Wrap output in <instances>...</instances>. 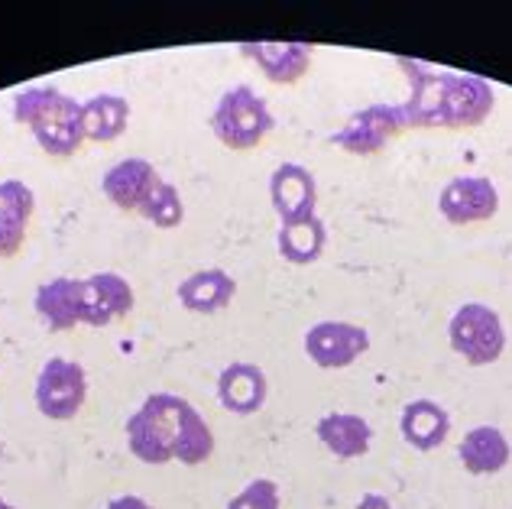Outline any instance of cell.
<instances>
[{"label":"cell","mask_w":512,"mask_h":509,"mask_svg":"<svg viewBox=\"0 0 512 509\" xmlns=\"http://www.w3.org/2000/svg\"><path fill=\"white\" fill-rule=\"evenodd\" d=\"M227 509H279V487L276 480H250V484L227 503Z\"/></svg>","instance_id":"24"},{"label":"cell","mask_w":512,"mask_h":509,"mask_svg":"<svg viewBox=\"0 0 512 509\" xmlns=\"http://www.w3.org/2000/svg\"><path fill=\"white\" fill-rule=\"evenodd\" d=\"M273 127L276 117L269 104L247 85L224 91L211 114V133L227 150H253L273 133Z\"/></svg>","instance_id":"4"},{"label":"cell","mask_w":512,"mask_h":509,"mask_svg":"<svg viewBox=\"0 0 512 509\" xmlns=\"http://www.w3.org/2000/svg\"><path fill=\"white\" fill-rule=\"evenodd\" d=\"M367 351H370L367 328L350 325V321H318L305 334V354L321 370H344Z\"/></svg>","instance_id":"8"},{"label":"cell","mask_w":512,"mask_h":509,"mask_svg":"<svg viewBox=\"0 0 512 509\" xmlns=\"http://www.w3.org/2000/svg\"><path fill=\"white\" fill-rule=\"evenodd\" d=\"M357 509H396V506L386 497H380V493H367V497H360Z\"/></svg>","instance_id":"26"},{"label":"cell","mask_w":512,"mask_h":509,"mask_svg":"<svg viewBox=\"0 0 512 509\" xmlns=\"http://www.w3.org/2000/svg\"><path fill=\"white\" fill-rule=\"evenodd\" d=\"M451 347L461 354L470 367H487L496 364L506 351V328L503 318L493 312L490 305L467 302L454 312L448 325Z\"/></svg>","instance_id":"5"},{"label":"cell","mask_w":512,"mask_h":509,"mask_svg":"<svg viewBox=\"0 0 512 509\" xmlns=\"http://www.w3.org/2000/svg\"><path fill=\"white\" fill-rule=\"evenodd\" d=\"M130 124V104L120 95H94L82 104V127L85 140L111 143Z\"/></svg>","instance_id":"21"},{"label":"cell","mask_w":512,"mask_h":509,"mask_svg":"<svg viewBox=\"0 0 512 509\" xmlns=\"http://www.w3.org/2000/svg\"><path fill=\"white\" fill-rule=\"evenodd\" d=\"M33 211H36V195L30 185L20 179L0 182V260L13 257L23 247Z\"/></svg>","instance_id":"13"},{"label":"cell","mask_w":512,"mask_h":509,"mask_svg":"<svg viewBox=\"0 0 512 509\" xmlns=\"http://www.w3.org/2000/svg\"><path fill=\"white\" fill-rule=\"evenodd\" d=\"M318 441L325 445L334 458H363L373 445V428L367 419H360L354 412H331L315 425Z\"/></svg>","instance_id":"17"},{"label":"cell","mask_w":512,"mask_h":509,"mask_svg":"<svg viewBox=\"0 0 512 509\" xmlns=\"http://www.w3.org/2000/svg\"><path fill=\"white\" fill-rule=\"evenodd\" d=\"M133 308V289L117 273H94L82 279V325L107 328Z\"/></svg>","instance_id":"11"},{"label":"cell","mask_w":512,"mask_h":509,"mask_svg":"<svg viewBox=\"0 0 512 509\" xmlns=\"http://www.w3.org/2000/svg\"><path fill=\"white\" fill-rule=\"evenodd\" d=\"M402 438L406 445H412L415 451H435L448 441L451 432V415L444 412L438 403L431 399H415L406 409H402Z\"/></svg>","instance_id":"20"},{"label":"cell","mask_w":512,"mask_h":509,"mask_svg":"<svg viewBox=\"0 0 512 509\" xmlns=\"http://www.w3.org/2000/svg\"><path fill=\"white\" fill-rule=\"evenodd\" d=\"M140 214L146 221H150L153 227H163V231H169V227H179L182 218H185V208H182V198H179V189H175L172 182H159L153 195L146 198Z\"/></svg>","instance_id":"23"},{"label":"cell","mask_w":512,"mask_h":509,"mask_svg":"<svg viewBox=\"0 0 512 509\" xmlns=\"http://www.w3.org/2000/svg\"><path fill=\"white\" fill-rule=\"evenodd\" d=\"M438 211L444 214V221H451V224L490 221L493 214L500 211V192L483 176H457L441 189Z\"/></svg>","instance_id":"9"},{"label":"cell","mask_w":512,"mask_h":509,"mask_svg":"<svg viewBox=\"0 0 512 509\" xmlns=\"http://www.w3.org/2000/svg\"><path fill=\"white\" fill-rule=\"evenodd\" d=\"M175 296H179V302L188 312L214 315L231 305V299L237 296V283L231 279V273H224V270H198L188 279H182Z\"/></svg>","instance_id":"19"},{"label":"cell","mask_w":512,"mask_h":509,"mask_svg":"<svg viewBox=\"0 0 512 509\" xmlns=\"http://www.w3.org/2000/svg\"><path fill=\"white\" fill-rule=\"evenodd\" d=\"M36 315L49 331H69L82 325V279L56 276L36 289Z\"/></svg>","instance_id":"15"},{"label":"cell","mask_w":512,"mask_h":509,"mask_svg":"<svg viewBox=\"0 0 512 509\" xmlns=\"http://www.w3.org/2000/svg\"><path fill=\"white\" fill-rule=\"evenodd\" d=\"M130 454L143 464H205L214 454V435L192 403L172 393H153L127 419Z\"/></svg>","instance_id":"1"},{"label":"cell","mask_w":512,"mask_h":509,"mask_svg":"<svg viewBox=\"0 0 512 509\" xmlns=\"http://www.w3.org/2000/svg\"><path fill=\"white\" fill-rule=\"evenodd\" d=\"M269 198H273V208L282 224L315 218V205H318L315 176L299 163H282L273 172V179H269Z\"/></svg>","instance_id":"10"},{"label":"cell","mask_w":512,"mask_h":509,"mask_svg":"<svg viewBox=\"0 0 512 509\" xmlns=\"http://www.w3.org/2000/svg\"><path fill=\"white\" fill-rule=\"evenodd\" d=\"M0 509H13V506H10V503H7L4 497H0Z\"/></svg>","instance_id":"27"},{"label":"cell","mask_w":512,"mask_h":509,"mask_svg":"<svg viewBox=\"0 0 512 509\" xmlns=\"http://www.w3.org/2000/svg\"><path fill=\"white\" fill-rule=\"evenodd\" d=\"M402 130H409L402 104H373L350 117L347 124L331 137V143L354 156H370V153H380L383 146L389 140H396Z\"/></svg>","instance_id":"7"},{"label":"cell","mask_w":512,"mask_h":509,"mask_svg":"<svg viewBox=\"0 0 512 509\" xmlns=\"http://www.w3.org/2000/svg\"><path fill=\"white\" fill-rule=\"evenodd\" d=\"M88 377L85 367L65 357H49L36 377V409L52 422H69L85 406Z\"/></svg>","instance_id":"6"},{"label":"cell","mask_w":512,"mask_h":509,"mask_svg":"<svg viewBox=\"0 0 512 509\" xmlns=\"http://www.w3.org/2000/svg\"><path fill=\"white\" fill-rule=\"evenodd\" d=\"M240 52L260 65V72L273 85H295L312 65L308 43H247L240 46Z\"/></svg>","instance_id":"14"},{"label":"cell","mask_w":512,"mask_h":509,"mask_svg":"<svg viewBox=\"0 0 512 509\" xmlns=\"http://www.w3.org/2000/svg\"><path fill=\"white\" fill-rule=\"evenodd\" d=\"M13 120L33 130L49 156H72L85 140L82 104L59 88H23L13 95Z\"/></svg>","instance_id":"3"},{"label":"cell","mask_w":512,"mask_h":509,"mask_svg":"<svg viewBox=\"0 0 512 509\" xmlns=\"http://www.w3.org/2000/svg\"><path fill=\"white\" fill-rule=\"evenodd\" d=\"M104 509H153L150 503H146L143 497H133V493H127V497H117L111 500Z\"/></svg>","instance_id":"25"},{"label":"cell","mask_w":512,"mask_h":509,"mask_svg":"<svg viewBox=\"0 0 512 509\" xmlns=\"http://www.w3.org/2000/svg\"><path fill=\"white\" fill-rule=\"evenodd\" d=\"M457 454H461L464 471L483 477V474H500L512 458V448L496 425H477L464 435Z\"/></svg>","instance_id":"18"},{"label":"cell","mask_w":512,"mask_h":509,"mask_svg":"<svg viewBox=\"0 0 512 509\" xmlns=\"http://www.w3.org/2000/svg\"><path fill=\"white\" fill-rule=\"evenodd\" d=\"M325 244H328V231L318 218H305L279 227V257L295 266L315 263L325 253Z\"/></svg>","instance_id":"22"},{"label":"cell","mask_w":512,"mask_h":509,"mask_svg":"<svg viewBox=\"0 0 512 509\" xmlns=\"http://www.w3.org/2000/svg\"><path fill=\"white\" fill-rule=\"evenodd\" d=\"M266 373L256 364H231L218 377V399L227 412L253 415L266 403Z\"/></svg>","instance_id":"16"},{"label":"cell","mask_w":512,"mask_h":509,"mask_svg":"<svg viewBox=\"0 0 512 509\" xmlns=\"http://www.w3.org/2000/svg\"><path fill=\"white\" fill-rule=\"evenodd\" d=\"M399 65L412 78V98L402 104L409 127H477L490 117L496 95L477 75L435 72L425 62L399 59Z\"/></svg>","instance_id":"2"},{"label":"cell","mask_w":512,"mask_h":509,"mask_svg":"<svg viewBox=\"0 0 512 509\" xmlns=\"http://www.w3.org/2000/svg\"><path fill=\"white\" fill-rule=\"evenodd\" d=\"M163 182L159 172L153 169V163L133 156V159H120L111 169L104 172L101 179V192L111 198V205H117L120 211H140L146 198L153 195L156 185Z\"/></svg>","instance_id":"12"}]
</instances>
